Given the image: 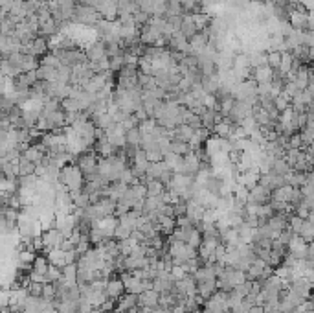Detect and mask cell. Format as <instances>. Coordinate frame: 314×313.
<instances>
[{"mask_svg":"<svg viewBox=\"0 0 314 313\" xmlns=\"http://www.w3.org/2000/svg\"><path fill=\"white\" fill-rule=\"evenodd\" d=\"M59 183L64 184L68 192H79V190L83 188L85 184V179H83V173L81 170L77 168L76 164H64L63 168L59 170Z\"/></svg>","mask_w":314,"mask_h":313,"instance_id":"6da1fadb","label":"cell"},{"mask_svg":"<svg viewBox=\"0 0 314 313\" xmlns=\"http://www.w3.org/2000/svg\"><path fill=\"white\" fill-rule=\"evenodd\" d=\"M99 20H101V17H99V13H97L94 7L76 6L74 13H72L70 24H76V26L87 28V26H96Z\"/></svg>","mask_w":314,"mask_h":313,"instance_id":"7a4b0ae2","label":"cell"},{"mask_svg":"<svg viewBox=\"0 0 314 313\" xmlns=\"http://www.w3.org/2000/svg\"><path fill=\"white\" fill-rule=\"evenodd\" d=\"M50 52H53L57 55L61 66H70V68H74V66L83 65L85 61H87L85 50H81V48H72V50H63V52H61V50H50Z\"/></svg>","mask_w":314,"mask_h":313,"instance_id":"3957f363","label":"cell"},{"mask_svg":"<svg viewBox=\"0 0 314 313\" xmlns=\"http://www.w3.org/2000/svg\"><path fill=\"white\" fill-rule=\"evenodd\" d=\"M50 52V41L43 37V35H35V39L30 43V45H26L20 48V53H30L33 57H43L45 53Z\"/></svg>","mask_w":314,"mask_h":313,"instance_id":"277c9868","label":"cell"},{"mask_svg":"<svg viewBox=\"0 0 314 313\" xmlns=\"http://www.w3.org/2000/svg\"><path fill=\"white\" fill-rule=\"evenodd\" d=\"M41 240H43V245H45V253L46 251H51V249H59L61 247V243H63L64 236L63 232L55 227H50V228H45L43 232H41Z\"/></svg>","mask_w":314,"mask_h":313,"instance_id":"5b68a950","label":"cell"},{"mask_svg":"<svg viewBox=\"0 0 314 313\" xmlns=\"http://www.w3.org/2000/svg\"><path fill=\"white\" fill-rule=\"evenodd\" d=\"M136 310H138V295L123 293L120 299L116 300V313H136Z\"/></svg>","mask_w":314,"mask_h":313,"instance_id":"8992f818","label":"cell"},{"mask_svg":"<svg viewBox=\"0 0 314 313\" xmlns=\"http://www.w3.org/2000/svg\"><path fill=\"white\" fill-rule=\"evenodd\" d=\"M85 55H87V61H94V63H99L101 59L107 57V52H105V43L99 39L90 41L87 50H85Z\"/></svg>","mask_w":314,"mask_h":313,"instance_id":"52a82bcc","label":"cell"},{"mask_svg":"<svg viewBox=\"0 0 314 313\" xmlns=\"http://www.w3.org/2000/svg\"><path fill=\"white\" fill-rule=\"evenodd\" d=\"M103 291H105V297H107V299L118 300L125 293V287H123V282L120 280L118 276H110V278H107V282H105V289H103Z\"/></svg>","mask_w":314,"mask_h":313,"instance_id":"ba28073f","label":"cell"},{"mask_svg":"<svg viewBox=\"0 0 314 313\" xmlns=\"http://www.w3.org/2000/svg\"><path fill=\"white\" fill-rule=\"evenodd\" d=\"M269 201H270V192L269 190H265L259 183L254 184L252 188H248L246 203H254V205H267Z\"/></svg>","mask_w":314,"mask_h":313,"instance_id":"9c48e42d","label":"cell"},{"mask_svg":"<svg viewBox=\"0 0 314 313\" xmlns=\"http://www.w3.org/2000/svg\"><path fill=\"white\" fill-rule=\"evenodd\" d=\"M307 247H309V243L305 242L303 238H300L298 234H294V238H292L289 242V245H287V253L294 256L296 260H302V258H305Z\"/></svg>","mask_w":314,"mask_h":313,"instance_id":"30bf717a","label":"cell"},{"mask_svg":"<svg viewBox=\"0 0 314 313\" xmlns=\"http://www.w3.org/2000/svg\"><path fill=\"white\" fill-rule=\"evenodd\" d=\"M158 300H160V293H156L154 289H145L138 295V308L154 310V308H158Z\"/></svg>","mask_w":314,"mask_h":313,"instance_id":"8fae6325","label":"cell"},{"mask_svg":"<svg viewBox=\"0 0 314 313\" xmlns=\"http://www.w3.org/2000/svg\"><path fill=\"white\" fill-rule=\"evenodd\" d=\"M199 116H200V124H202V127L208 131H212L213 127H215V124H219L221 120H224V116H223L217 109H204Z\"/></svg>","mask_w":314,"mask_h":313,"instance_id":"7c38bea8","label":"cell"},{"mask_svg":"<svg viewBox=\"0 0 314 313\" xmlns=\"http://www.w3.org/2000/svg\"><path fill=\"white\" fill-rule=\"evenodd\" d=\"M46 151L41 148V144H30L28 148H24V150L20 151V155L24 156V158H28L30 162H33L35 166H39L41 164V160H43V156H45Z\"/></svg>","mask_w":314,"mask_h":313,"instance_id":"4fadbf2b","label":"cell"},{"mask_svg":"<svg viewBox=\"0 0 314 313\" xmlns=\"http://www.w3.org/2000/svg\"><path fill=\"white\" fill-rule=\"evenodd\" d=\"M248 79L256 81V83H270V79H272V68H270L269 65L250 68V76H248Z\"/></svg>","mask_w":314,"mask_h":313,"instance_id":"5bb4252c","label":"cell"},{"mask_svg":"<svg viewBox=\"0 0 314 313\" xmlns=\"http://www.w3.org/2000/svg\"><path fill=\"white\" fill-rule=\"evenodd\" d=\"M219 87H221V76L219 74L202 76V79H200V89H202L204 94H215Z\"/></svg>","mask_w":314,"mask_h":313,"instance_id":"9a60e30c","label":"cell"},{"mask_svg":"<svg viewBox=\"0 0 314 313\" xmlns=\"http://www.w3.org/2000/svg\"><path fill=\"white\" fill-rule=\"evenodd\" d=\"M46 260L50 265H55V267L63 269L66 265V251L63 249H51V251H46Z\"/></svg>","mask_w":314,"mask_h":313,"instance_id":"2e32d148","label":"cell"},{"mask_svg":"<svg viewBox=\"0 0 314 313\" xmlns=\"http://www.w3.org/2000/svg\"><path fill=\"white\" fill-rule=\"evenodd\" d=\"M292 194H294V186H289V184H283L279 188H276L272 194H270V199H274V201H279V203H285V205H289L290 199H292Z\"/></svg>","mask_w":314,"mask_h":313,"instance_id":"e0dca14e","label":"cell"},{"mask_svg":"<svg viewBox=\"0 0 314 313\" xmlns=\"http://www.w3.org/2000/svg\"><path fill=\"white\" fill-rule=\"evenodd\" d=\"M215 291H217V282H215V278H212V280H204V282H197V295H199L202 300L210 299Z\"/></svg>","mask_w":314,"mask_h":313,"instance_id":"ac0fdd59","label":"cell"},{"mask_svg":"<svg viewBox=\"0 0 314 313\" xmlns=\"http://www.w3.org/2000/svg\"><path fill=\"white\" fill-rule=\"evenodd\" d=\"M177 33H180L182 37L186 41H189L197 33V28H195V24H193V20L189 19V15H182V24H180V28H179V32Z\"/></svg>","mask_w":314,"mask_h":313,"instance_id":"d6986e66","label":"cell"},{"mask_svg":"<svg viewBox=\"0 0 314 313\" xmlns=\"http://www.w3.org/2000/svg\"><path fill=\"white\" fill-rule=\"evenodd\" d=\"M169 153H175V155H179V156H184V155H187V153H191V144L171 138V140H169Z\"/></svg>","mask_w":314,"mask_h":313,"instance_id":"ffe728a7","label":"cell"},{"mask_svg":"<svg viewBox=\"0 0 314 313\" xmlns=\"http://www.w3.org/2000/svg\"><path fill=\"white\" fill-rule=\"evenodd\" d=\"M313 212L309 214V217L303 221L302 228H300V232H298V236L300 238H303L307 243H313V236H314V225H313Z\"/></svg>","mask_w":314,"mask_h":313,"instance_id":"44dd1931","label":"cell"},{"mask_svg":"<svg viewBox=\"0 0 314 313\" xmlns=\"http://www.w3.org/2000/svg\"><path fill=\"white\" fill-rule=\"evenodd\" d=\"M191 135H193V129L186 124L177 125V127L171 131V138H175V140H182V142H187V144H189Z\"/></svg>","mask_w":314,"mask_h":313,"instance_id":"7402d4cb","label":"cell"},{"mask_svg":"<svg viewBox=\"0 0 314 313\" xmlns=\"http://www.w3.org/2000/svg\"><path fill=\"white\" fill-rule=\"evenodd\" d=\"M17 175L19 177H24V175H32V173H35V164L30 162L28 158H24L22 155H19V158H17Z\"/></svg>","mask_w":314,"mask_h":313,"instance_id":"603a6c76","label":"cell"},{"mask_svg":"<svg viewBox=\"0 0 314 313\" xmlns=\"http://www.w3.org/2000/svg\"><path fill=\"white\" fill-rule=\"evenodd\" d=\"M270 171H272L274 175L285 177L287 173L292 171V168H290L289 162H287L285 158H274V160H272V166H270Z\"/></svg>","mask_w":314,"mask_h":313,"instance_id":"cb8c5ba5","label":"cell"},{"mask_svg":"<svg viewBox=\"0 0 314 313\" xmlns=\"http://www.w3.org/2000/svg\"><path fill=\"white\" fill-rule=\"evenodd\" d=\"M145 192L147 197H160L166 192V184H162L160 181H145Z\"/></svg>","mask_w":314,"mask_h":313,"instance_id":"d4e9b609","label":"cell"},{"mask_svg":"<svg viewBox=\"0 0 314 313\" xmlns=\"http://www.w3.org/2000/svg\"><path fill=\"white\" fill-rule=\"evenodd\" d=\"M141 142V131L138 127L125 131V146H133V148H140Z\"/></svg>","mask_w":314,"mask_h":313,"instance_id":"484cf974","label":"cell"},{"mask_svg":"<svg viewBox=\"0 0 314 313\" xmlns=\"http://www.w3.org/2000/svg\"><path fill=\"white\" fill-rule=\"evenodd\" d=\"M39 66V59L30 55V53H20V72L35 70Z\"/></svg>","mask_w":314,"mask_h":313,"instance_id":"4316f807","label":"cell"},{"mask_svg":"<svg viewBox=\"0 0 314 313\" xmlns=\"http://www.w3.org/2000/svg\"><path fill=\"white\" fill-rule=\"evenodd\" d=\"M210 137H212V131L200 127V129L193 131L191 138H189V144H191V146H202V144H204Z\"/></svg>","mask_w":314,"mask_h":313,"instance_id":"83f0119b","label":"cell"},{"mask_svg":"<svg viewBox=\"0 0 314 313\" xmlns=\"http://www.w3.org/2000/svg\"><path fill=\"white\" fill-rule=\"evenodd\" d=\"M13 107H17V105H15V102H13L11 92H7V94H0V114H7Z\"/></svg>","mask_w":314,"mask_h":313,"instance_id":"f1b7e54d","label":"cell"},{"mask_svg":"<svg viewBox=\"0 0 314 313\" xmlns=\"http://www.w3.org/2000/svg\"><path fill=\"white\" fill-rule=\"evenodd\" d=\"M265 57H267V65H269L272 70L279 68V63H281V52H277V50H269V52L265 53Z\"/></svg>","mask_w":314,"mask_h":313,"instance_id":"f546056e","label":"cell"},{"mask_svg":"<svg viewBox=\"0 0 314 313\" xmlns=\"http://www.w3.org/2000/svg\"><path fill=\"white\" fill-rule=\"evenodd\" d=\"M61 109H63L64 112H79V111H83V109H81V105H79V102H77L76 98L61 100Z\"/></svg>","mask_w":314,"mask_h":313,"instance_id":"4dcf8cb0","label":"cell"},{"mask_svg":"<svg viewBox=\"0 0 314 313\" xmlns=\"http://www.w3.org/2000/svg\"><path fill=\"white\" fill-rule=\"evenodd\" d=\"M61 269L55 267V265H48V269H46L45 273V284H53V282L61 280Z\"/></svg>","mask_w":314,"mask_h":313,"instance_id":"1f68e13d","label":"cell"},{"mask_svg":"<svg viewBox=\"0 0 314 313\" xmlns=\"http://www.w3.org/2000/svg\"><path fill=\"white\" fill-rule=\"evenodd\" d=\"M2 164V179H19L17 175V164L15 162H0Z\"/></svg>","mask_w":314,"mask_h":313,"instance_id":"d6a6232c","label":"cell"},{"mask_svg":"<svg viewBox=\"0 0 314 313\" xmlns=\"http://www.w3.org/2000/svg\"><path fill=\"white\" fill-rule=\"evenodd\" d=\"M200 242H202V234H200V230L197 227H193V230L189 232V236H187V242L186 245L191 249H199Z\"/></svg>","mask_w":314,"mask_h":313,"instance_id":"836d02e7","label":"cell"},{"mask_svg":"<svg viewBox=\"0 0 314 313\" xmlns=\"http://www.w3.org/2000/svg\"><path fill=\"white\" fill-rule=\"evenodd\" d=\"M39 65H45V66H50V68H59L61 66V63H59L57 55L53 52H48L45 53L43 57H41V61H39Z\"/></svg>","mask_w":314,"mask_h":313,"instance_id":"e575fe53","label":"cell"},{"mask_svg":"<svg viewBox=\"0 0 314 313\" xmlns=\"http://www.w3.org/2000/svg\"><path fill=\"white\" fill-rule=\"evenodd\" d=\"M250 287H252V282L244 280L243 284H239V286H235V287H233V289H231V291H233V293L237 295V297H241V299H244V297H246V295L250 293Z\"/></svg>","mask_w":314,"mask_h":313,"instance_id":"d590c367","label":"cell"},{"mask_svg":"<svg viewBox=\"0 0 314 313\" xmlns=\"http://www.w3.org/2000/svg\"><path fill=\"white\" fill-rule=\"evenodd\" d=\"M41 297H43L46 302H51V300L55 299V289H53V286H51V284H45V286H43V293H41Z\"/></svg>","mask_w":314,"mask_h":313,"instance_id":"8d00e7d4","label":"cell"},{"mask_svg":"<svg viewBox=\"0 0 314 313\" xmlns=\"http://www.w3.org/2000/svg\"><path fill=\"white\" fill-rule=\"evenodd\" d=\"M109 65L110 72H118L123 66V53L122 55H114V57H109Z\"/></svg>","mask_w":314,"mask_h":313,"instance_id":"74e56055","label":"cell"},{"mask_svg":"<svg viewBox=\"0 0 314 313\" xmlns=\"http://www.w3.org/2000/svg\"><path fill=\"white\" fill-rule=\"evenodd\" d=\"M169 273L173 274V278L175 280H182V278H184V276H187V271L186 269H184V265H173V267H171V271H169Z\"/></svg>","mask_w":314,"mask_h":313,"instance_id":"f35d334b","label":"cell"},{"mask_svg":"<svg viewBox=\"0 0 314 313\" xmlns=\"http://www.w3.org/2000/svg\"><path fill=\"white\" fill-rule=\"evenodd\" d=\"M0 37H2V26H0Z\"/></svg>","mask_w":314,"mask_h":313,"instance_id":"ab89813d","label":"cell"}]
</instances>
